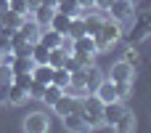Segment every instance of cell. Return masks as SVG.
<instances>
[{"label":"cell","instance_id":"obj_6","mask_svg":"<svg viewBox=\"0 0 151 133\" xmlns=\"http://www.w3.org/2000/svg\"><path fill=\"white\" fill-rule=\"evenodd\" d=\"M48 128H50V120L45 112H29L24 117V131L27 133H45Z\"/></svg>","mask_w":151,"mask_h":133},{"label":"cell","instance_id":"obj_19","mask_svg":"<svg viewBox=\"0 0 151 133\" xmlns=\"http://www.w3.org/2000/svg\"><path fill=\"white\" fill-rule=\"evenodd\" d=\"M50 77H53V67H50V64H35V67H32V80L48 85Z\"/></svg>","mask_w":151,"mask_h":133},{"label":"cell","instance_id":"obj_24","mask_svg":"<svg viewBox=\"0 0 151 133\" xmlns=\"http://www.w3.org/2000/svg\"><path fill=\"white\" fill-rule=\"evenodd\" d=\"M61 93H64V88H58V85H53V83H48L45 85V91H42V104H48V107H53L58 99H61Z\"/></svg>","mask_w":151,"mask_h":133},{"label":"cell","instance_id":"obj_17","mask_svg":"<svg viewBox=\"0 0 151 133\" xmlns=\"http://www.w3.org/2000/svg\"><path fill=\"white\" fill-rule=\"evenodd\" d=\"M21 21H24V16L21 13H16V11H3L0 13V27H8V29H19L21 27Z\"/></svg>","mask_w":151,"mask_h":133},{"label":"cell","instance_id":"obj_23","mask_svg":"<svg viewBox=\"0 0 151 133\" xmlns=\"http://www.w3.org/2000/svg\"><path fill=\"white\" fill-rule=\"evenodd\" d=\"M32 67H35L32 56H16V59L11 61V72H13V75H21V72H32Z\"/></svg>","mask_w":151,"mask_h":133},{"label":"cell","instance_id":"obj_11","mask_svg":"<svg viewBox=\"0 0 151 133\" xmlns=\"http://www.w3.org/2000/svg\"><path fill=\"white\" fill-rule=\"evenodd\" d=\"M19 32L29 40V43H37L40 40V32H42V27L32 19V16H24V21H21V27H19Z\"/></svg>","mask_w":151,"mask_h":133},{"label":"cell","instance_id":"obj_37","mask_svg":"<svg viewBox=\"0 0 151 133\" xmlns=\"http://www.w3.org/2000/svg\"><path fill=\"white\" fill-rule=\"evenodd\" d=\"M3 11H8V0H0V13Z\"/></svg>","mask_w":151,"mask_h":133},{"label":"cell","instance_id":"obj_38","mask_svg":"<svg viewBox=\"0 0 151 133\" xmlns=\"http://www.w3.org/2000/svg\"><path fill=\"white\" fill-rule=\"evenodd\" d=\"M133 3H135V0H133Z\"/></svg>","mask_w":151,"mask_h":133},{"label":"cell","instance_id":"obj_13","mask_svg":"<svg viewBox=\"0 0 151 133\" xmlns=\"http://www.w3.org/2000/svg\"><path fill=\"white\" fill-rule=\"evenodd\" d=\"M72 53H90V56H96L98 51H96V40H93V35H80V37L72 43Z\"/></svg>","mask_w":151,"mask_h":133},{"label":"cell","instance_id":"obj_9","mask_svg":"<svg viewBox=\"0 0 151 133\" xmlns=\"http://www.w3.org/2000/svg\"><path fill=\"white\" fill-rule=\"evenodd\" d=\"M127 107L122 104V99H117V101H109V104H104V125H109V128H114V123L122 117V112H125Z\"/></svg>","mask_w":151,"mask_h":133},{"label":"cell","instance_id":"obj_15","mask_svg":"<svg viewBox=\"0 0 151 133\" xmlns=\"http://www.w3.org/2000/svg\"><path fill=\"white\" fill-rule=\"evenodd\" d=\"M61 120H64V128H66V131H72V133H82V131H90V128H88V123L82 120L80 109H77V112H72V115H66V117H61Z\"/></svg>","mask_w":151,"mask_h":133},{"label":"cell","instance_id":"obj_22","mask_svg":"<svg viewBox=\"0 0 151 133\" xmlns=\"http://www.w3.org/2000/svg\"><path fill=\"white\" fill-rule=\"evenodd\" d=\"M29 56H32V61H35V64H48L50 48H48V45H42V43L37 40V43H32V53H29Z\"/></svg>","mask_w":151,"mask_h":133},{"label":"cell","instance_id":"obj_14","mask_svg":"<svg viewBox=\"0 0 151 133\" xmlns=\"http://www.w3.org/2000/svg\"><path fill=\"white\" fill-rule=\"evenodd\" d=\"M104 104H109V101H117L119 96H117V88H114V83L111 80H101L98 85H96V91H93Z\"/></svg>","mask_w":151,"mask_h":133},{"label":"cell","instance_id":"obj_32","mask_svg":"<svg viewBox=\"0 0 151 133\" xmlns=\"http://www.w3.org/2000/svg\"><path fill=\"white\" fill-rule=\"evenodd\" d=\"M13 83V72L8 64H0V85H11Z\"/></svg>","mask_w":151,"mask_h":133},{"label":"cell","instance_id":"obj_1","mask_svg":"<svg viewBox=\"0 0 151 133\" xmlns=\"http://www.w3.org/2000/svg\"><path fill=\"white\" fill-rule=\"evenodd\" d=\"M80 115L88 123V128H98L104 125V101L96 93H85L80 99Z\"/></svg>","mask_w":151,"mask_h":133},{"label":"cell","instance_id":"obj_31","mask_svg":"<svg viewBox=\"0 0 151 133\" xmlns=\"http://www.w3.org/2000/svg\"><path fill=\"white\" fill-rule=\"evenodd\" d=\"M114 88H117L119 99H130V93H133V83H114Z\"/></svg>","mask_w":151,"mask_h":133},{"label":"cell","instance_id":"obj_7","mask_svg":"<svg viewBox=\"0 0 151 133\" xmlns=\"http://www.w3.org/2000/svg\"><path fill=\"white\" fill-rule=\"evenodd\" d=\"M82 21H85V32L88 35H96L98 29H101V24L106 21V11H101V8H88L85 13H82Z\"/></svg>","mask_w":151,"mask_h":133},{"label":"cell","instance_id":"obj_28","mask_svg":"<svg viewBox=\"0 0 151 133\" xmlns=\"http://www.w3.org/2000/svg\"><path fill=\"white\" fill-rule=\"evenodd\" d=\"M8 8L16 11V13H21V16H29V3L27 0H8Z\"/></svg>","mask_w":151,"mask_h":133},{"label":"cell","instance_id":"obj_16","mask_svg":"<svg viewBox=\"0 0 151 133\" xmlns=\"http://www.w3.org/2000/svg\"><path fill=\"white\" fill-rule=\"evenodd\" d=\"M56 11H58V13H66L69 19H72V16H82V13H85V8H82L77 0H58V3H56Z\"/></svg>","mask_w":151,"mask_h":133},{"label":"cell","instance_id":"obj_20","mask_svg":"<svg viewBox=\"0 0 151 133\" xmlns=\"http://www.w3.org/2000/svg\"><path fill=\"white\" fill-rule=\"evenodd\" d=\"M133 128H135V115H133L130 109H125V112H122V117L114 123V131H119V133H130Z\"/></svg>","mask_w":151,"mask_h":133},{"label":"cell","instance_id":"obj_26","mask_svg":"<svg viewBox=\"0 0 151 133\" xmlns=\"http://www.w3.org/2000/svg\"><path fill=\"white\" fill-rule=\"evenodd\" d=\"M66 35H69L72 40H77L80 35H88V32H85V21H82V16H72V21H69V29H66Z\"/></svg>","mask_w":151,"mask_h":133},{"label":"cell","instance_id":"obj_34","mask_svg":"<svg viewBox=\"0 0 151 133\" xmlns=\"http://www.w3.org/2000/svg\"><path fill=\"white\" fill-rule=\"evenodd\" d=\"M8 88L11 85H0V104H8Z\"/></svg>","mask_w":151,"mask_h":133},{"label":"cell","instance_id":"obj_10","mask_svg":"<svg viewBox=\"0 0 151 133\" xmlns=\"http://www.w3.org/2000/svg\"><path fill=\"white\" fill-rule=\"evenodd\" d=\"M101 80H104V72H101L96 64H90V67H85V69H82V85H85V91H88V93H93V91H96V85H98Z\"/></svg>","mask_w":151,"mask_h":133},{"label":"cell","instance_id":"obj_27","mask_svg":"<svg viewBox=\"0 0 151 133\" xmlns=\"http://www.w3.org/2000/svg\"><path fill=\"white\" fill-rule=\"evenodd\" d=\"M66 56H69V53H66V51H64L61 45H58V48H50V56H48V64H50L53 69H56V67H64Z\"/></svg>","mask_w":151,"mask_h":133},{"label":"cell","instance_id":"obj_8","mask_svg":"<svg viewBox=\"0 0 151 133\" xmlns=\"http://www.w3.org/2000/svg\"><path fill=\"white\" fill-rule=\"evenodd\" d=\"M58 117H66V115H72V112H77L80 109V99L77 96H69V93H61V99L50 107Z\"/></svg>","mask_w":151,"mask_h":133},{"label":"cell","instance_id":"obj_21","mask_svg":"<svg viewBox=\"0 0 151 133\" xmlns=\"http://www.w3.org/2000/svg\"><path fill=\"white\" fill-rule=\"evenodd\" d=\"M69 21H72V19H69L66 13H58V11H56V13L50 16L48 27H50V29H56V32H61V35H66V29H69Z\"/></svg>","mask_w":151,"mask_h":133},{"label":"cell","instance_id":"obj_35","mask_svg":"<svg viewBox=\"0 0 151 133\" xmlns=\"http://www.w3.org/2000/svg\"><path fill=\"white\" fill-rule=\"evenodd\" d=\"M96 3V8H101V11H106L109 5H111V0H93Z\"/></svg>","mask_w":151,"mask_h":133},{"label":"cell","instance_id":"obj_30","mask_svg":"<svg viewBox=\"0 0 151 133\" xmlns=\"http://www.w3.org/2000/svg\"><path fill=\"white\" fill-rule=\"evenodd\" d=\"M122 59H125L127 64H133V67H135V64L141 61V56H138V51H135V45H127V48H125V56H122Z\"/></svg>","mask_w":151,"mask_h":133},{"label":"cell","instance_id":"obj_33","mask_svg":"<svg viewBox=\"0 0 151 133\" xmlns=\"http://www.w3.org/2000/svg\"><path fill=\"white\" fill-rule=\"evenodd\" d=\"M72 43H74V40H72L69 35H64V37H61V48H64L66 53H72Z\"/></svg>","mask_w":151,"mask_h":133},{"label":"cell","instance_id":"obj_2","mask_svg":"<svg viewBox=\"0 0 151 133\" xmlns=\"http://www.w3.org/2000/svg\"><path fill=\"white\" fill-rule=\"evenodd\" d=\"M119 37H122V24H117L114 19H109V16H106V21L101 24V29L93 35V40H96V51H98V53L109 51Z\"/></svg>","mask_w":151,"mask_h":133},{"label":"cell","instance_id":"obj_36","mask_svg":"<svg viewBox=\"0 0 151 133\" xmlns=\"http://www.w3.org/2000/svg\"><path fill=\"white\" fill-rule=\"evenodd\" d=\"M77 3H80V5H82V8H85V11H88V8H93V5H96V3H93V0H77Z\"/></svg>","mask_w":151,"mask_h":133},{"label":"cell","instance_id":"obj_3","mask_svg":"<svg viewBox=\"0 0 151 133\" xmlns=\"http://www.w3.org/2000/svg\"><path fill=\"white\" fill-rule=\"evenodd\" d=\"M125 37H127V45H138V43L149 40L151 37V11H141L135 16V21H133V27H130V32Z\"/></svg>","mask_w":151,"mask_h":133},{"label":"cell","instance_id":"obj_18","mask_svg":"<svg viewBox=\"0 0 151 133\" xmlns=\"http://www.w3.org/2000/svg\"><path fill=\"white\" fill-rule=\"evenodd\" d=\"M61 32H56V29H50V27H42V32H40V43L42 45H48V48H58L61 45Z\"/></svg>","mask_w":151,"mask_h":133},{"label":"cell","instance_id":"obj_12","mask_svg":"<svg viewBox=\"0 0 151 133\" xmlns=\"http://www.w3.org/2000/svg\"><path fill=\"white\" fill-rule=\"evenodd\" d=\"M53 13H56V8H53V5H48V3H37V5L32 8V13H29V16H32L40 27H48V21H50V16H53Z\"/></svg>","mask_w":151,"mask_h":133},{"label":"cell","instance_id":"obj_29","mask_svg":"<svg viewBox=\"0 0 151 133\" xmlns=\"http://www.w3.org/2000/svg\"><path fill=\"white\" fill-rule=\"evenodd\" d=\"M42 91H45V85H42V83H37V80H32V85L27 88V96L40 101V99H42Z\"/></svg>","mask_w":151,"mask_h":133},{"label":"cell","instance_id":"obj_4","mask_svg":"<svg viewBox=\"0 0 151 133\" xmlns=\"http://www.w3.org/2000/svg\"><path fill=\"white\" fill-rule=\"evenodd\" d=\"M106 16L114 19L117 24H127L135 16V3L133 0H111V5L106 8Z\"/></svg>","mask_w":151,"mask_h":133},{"label":"cell","instance_id":"obj_25","mask_svg":"<svg viewBox=\"0 0 151 133\" xmlns=\"http://www.w3.org/2000/svg\"><path fill=\"white\" fill-rule=\"evenodd\" d=\"M29 96H27V91L21 88V85H16V83H11V88H8V104H13V107H19V104H24Z\"/></svg>","mask_w":151,"mask_h":133},{"label":"cell","instance_id":"obj_5","mask_svg":"<svg viewBox=\"0 0 151 133\" xmlns=\"http://www.w3.org/2000/svg\"><path fill=\"white\" fill-rule=\"evenodd\" d=\"M133 77H135V67L127 64L125 59L122 61H114L111 69H109V80L111 83H133Z\"/></svg>","mask_w":151,"mask_h":133}]
</instances>
